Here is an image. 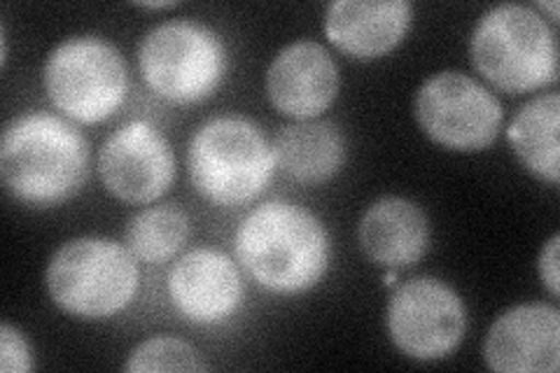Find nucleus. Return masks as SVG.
<instances>
[{"instance_id": "obj_12", "label": "nucleus", "mask_w": 560, "mask_h": 373, "mask_svg": "<svg viewBox=\"0 0 560 373\" xmlns=\"http://www.w3.org/2000/svg\"><path fill=\"white\" fill-rule=\"evenodd\" d=\"M339 66L329 51L313 40L285 45L267 70V96L273 108L296 121L318 119L337 101Z\"/></svg>"}, {"instance_id": "obj_15", "label": "nucleus", "mask_w": 560, "mask_h": 373, "mask_svg": "<svg viewBox=\"0 0 560 373\" xmlns=\"http://www.w3.org/2000/svg\"><path fill=\"white\" fill-rule=\"evenodd\" d=\"M430 220L418 203L383 197L364 210L358 243L364 257L383 269H409L430 250Z\"/></svg>"}, {"instance_id": "obj_13", "label": "nucleus", "mask_w": 560, "mask_h": 373, "mask_svg": "<svg viewBox=\"0 0 560 373\" xmlns=\"http://www.w3.org/2000/svg\"><path fill=\"white\" fill-rule=\"evenodd\" d=\"M483 360L498 373H556L560 366V313L549 304L504 311L488 329Z\"/></svg>"}, {"instance_id": "obj_5", "label": "nucleus", "mask_w": 560, "mask_h": 373, "mask_svg": "<svg viewBox=\"0 0 560 373\" xmlns=\"http://www.w3.org/2000/svg\"><path fill=\"white\" fill-rule=\"evenodd\" d=\"M47 292L55 304L80 319H108L127 311L140 288L136 255L103 236L63 243L47 264Z\"/></svg>"}, {"instance_id": "obj_6", "label": "nucleus", "mask_w": 560, "mask_h": 373, "mask_svg": "<svg viewBox=\"0 0 560 373\" xmlns=\"http://www.w3.org/2000/svg\"><path fill=\"white\" fill-rule=\"evenodd\" d=\"M43 84L51 105L68 119L98 124L127 101L129 70L113 43L98 35H73L47 55Z\"/></svg>"}, {"instance_id": "obj_17", "label": "nucleus", "mask_w": 560, "mask_h": 373, "mask_svg": "<svg viewBox=\"0 0 560 373\" xmlns=\"http://www.w3.org/2000/svg\"><path fill=\"white\" fill-rule=\"evenodd\" d=\"M560 96L541 94L530 98L512 117L506 140L518 162L539 180L558 185L560 180Z\"/></svg>"}, {"instance_id": "obj_1", "label": "nucleus", "mask_w": 560, "mask_h": 373, "mask_svg": "<svg viewBox=\"0 0 560 373\" xmlns=\"http://www.w3.org/2000/svg\"><path fill=\"white\" fill-rule=\"evenodd\" d=\"M236 261L273 294H302L325 278L331 243L323 220L290 201L253 208L236 229Z\"/></svg>"}, {"instance_id": "obj_18", "label": "nucleus", "mask_w": 560, "mask_h": 373, "mask_svg": "<svg viewBox=\"0 0 560 373\" xmlns=\"http://www.w3.org/2000/svg\"><path fill=\"white\" fill-rule=\"evenodd\" d=\"M191 234L189 218L175 206H154L140 210L127 224L125 241L136 259L164 264L178 255Z\"/></svg>"}, {"instance_id": "obj_21", "label": "nucleus", "mask_w": 560, "mask_h": 373, "mask_svg": "<svg viewBox=\"0 0 560 373\" xmlns=\"http://www.w3.org/2000/svg\"><path fill=\"white\" fill-rule=\"evenodd\" d=\"M558 253H560V236L553 234L547 245L541 247L539 253V278L545 282V288L549 290L551 296L560 294V261H558Z\"/></svg>"}, {"instance_id": "obj_16", "label": "nucleus", "mask_w": 560, "mask_h": 373, "mask_svg": "<svg viewBox=\"0 0 560 373\" xmlns=\"http://www.w3.org/2000/svg\"><path fill=\"white\" fill-rule=\"evenodd\" d=\"M276 164L302 185H323L346 164V138L337 124L325 119L294 121L278 133Z\"/></svg>"}, {"instance_id": "obj_23", "label": "nucleus", "mask_w": 560, "mask_h": 373, "mask_svg": "<svg viewBox=\"0 0 560 373\" xmlns=\"http://www.w3.org/2000/svg\"><path fill=\"white\" fill-rule=\"evenodd\" d=\"M539 8L547 10L551 14V20L558 22V3H556V0H553V3H539Z\"/></svg>"}, {"instance_id": "obj_14", "label": "nucleus", "mask_w": 560, "mask_h": 373, "mask_svg": "<svg viewBox=\"0 0 560 373\" xmlns=\"http://www.w3.org/2000/svg\"><path fill=\"white\" fill-rule=\"evenodd\" d=\"M411 20L407 0H337L327 8L325 35L343 55L372 61L405 40Z\"/></svg>"}, {"instance_id": "obj_19", "label": "nucleus", "mask_w": 560, "mask_h": 373, "mask_svg": "<svg viewBox=\"0 0 560 373\" xmlns=\"http://www.w3.org/2000/svg\"><path fill=\"white\" fill-rule=\"evenodd\" d=\"M208 364L195 346L173 339V336H154L143 343H138L125 362V371H187L199 373L206 371Z\"/></svg>"}, {"instance_id": "obj_11", "label": "nucleus", "mask_w": 560, "mask_h": 373, "mask_svg": "<svg viewBox=\"0 0 560 373\" xmlns=\"http://www.w3.org/2000/svg\"><path fill=\"white\" fill-rule=\"evenodd\" d=\"M166 290L173 308L201 327L226 323L243 304L238 264L215 247L185 253L173 264Z\"/></svg>"}, {"instance_id": "obj_10", "label": "nucleus", "mask_w": 560, "mask_h": 373, "mask_svg": "<svg viewBox=\"0 0 560 373\" xmlns=\"http://www.w3.org/2000/svg\"><path fill=\"white\" fill-rule=\"evenodd\" d=\"M103 187L127 203H152L175 183V154L160 129L145 119L119 127L98 150Z\"/></svg>"}, {"instance_id": "obj_22", "label": "nucleus", "mask_w": 560, "mask_h": 373, "mask_svg": "<svg viewBox=\"0 0 560 373\" xmlns=\"http://www.w3.org/2000/svg\"><path fill=\"white\" fill-rule=\"evenodd\" d=\"M138 8H143V10H166V8H175V3H171V0H162V3H138Z\"/></svg>"}, {"instance_id": "obj_7", "label": "nucleus", "mask_w": 560, "mask_h": 373, "mask_svg": "<svg viewBox=\"0 0 560 373\" xmlns=\"http://www.w3.org/2000/svg\"><path fill=\"white\" fill-rule=\"evenodd\" d=\"M226 47L220 35L191 20H171L145 33L138 68L156 96L171 103H201L218 92L226 75Z\"/></svg>"}, {"instance_id": "obj_4", "label": "nucleus", "mask_w": 560, "mask_h": 373, "mask_svg": "<svg viewBox=\"0 0 560 373\" xmlns=\"http://www.w3.org/2000/svg\"><path fill=\"white\" fill-rule=\"evenodd\" d=\"M469 57L479 73L506 94L535 92L558 80L556 31L528 5L490 8L471 31Z\"/></svg>"}, {"instance_id": "obj_9", "label": "nucleus", "mask_w": 560, "mask_h": 373, "mask_svg": "<svg viewBox=\"0 0 560 373\" xmlns=\"http://www.w3.org/2000/svg\"><path fill=\"white\" fill-rule=\"evenodd\" d=\"M385 327L407 358L436 362L463 343L467 311L460 294L444 280L420 276L395 290L385 311Z\"/></svg>"}, {"instance_id": "obj_2", "label": "nucleus", "mask_w": 560, "mask_h": 373, "mask_svg": "<svg viewBox=\"0 0 560 373\" xmlns=\"http://www.w3.org/2000/svg\"><path fill=\"white\" fill-rule=\"evenodd\" d=\"M0 175L16 201L51 208L70 201L90 177V143L51 113H24L5 124Z\"/></svg>"}, {"instance_id": "obj_8", "label": "nucleus", "mask_w": 560, "mask_h": 373, "mask_svg": "<svg viewBox=\"0 0 560 373\" xmlns=\"http://www.w3.org/2000/svg\"><path fill=\"white\" fill-rule=\"evenodd\" d=\"M413 113L430 140L455 152H481L502 129V105L479 80L460 70H442L423 82Z\"/></svg>"}, {"instance_id": "obj_20", "label": "nucleus", "mask_w": 560, "mask_h": 373, "mask_svg": "<svg viewBox=\"0 0 560 373\" xmlns=\"http://www.w3.org/2000/svg\"><path fill=\"white\" fill-rule=\"evenodd\" d=\"M33 369V354L26 336L5 323L0 327V371L3 373H26Z\"/></svg>"}, {"instance_id": "obj_3", "label": "nucleus", "mask_w": 560, "mask_h": 373, "mask_svg": "<svg viewBox=\"0 0 560 373\" xmlns=\"http://www.w3.org/2000/svg\"><path fill=\"white\" fill-rule=\"evenodd\" d=\"M273 145L255 121L238 115L208 119L189 140L191 185L213 206H245L269 187L276 173Z\"/></svg>"}]
</instances>
